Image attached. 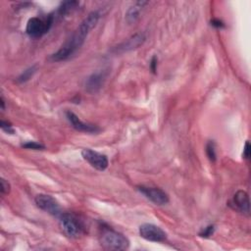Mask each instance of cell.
Returning a JSON list of instances; mask_svg holds the SVG:
<instances>
[{
  "label": "cell",
  "instance_id": "17",
  "mask_svg": "<svg viewBox=\"0 0 251 251\" xmlns=\"http://www.w3.org/2000/svg\"><path fill=\"white\" fill-rule=\"evenodd\" d=\"M22 146L26 149H33V150H42L45 148V146L42 143H39L36 141H27L25 143H23Z\"/></svg>",
  "mask_w": 251,
  "mask_h": 251
},
{
  "label": "cell",
  "instance_id": "19",
  "mask_svg": "<svg viewBox=\"0 0 251 251\" xmlns=\"http://www.w3.org/2000/svg\"><path fill=\"white\" fill-rule=\"evenodd\" d=\"M11 190V185L10 183L5 179V178H1L0 180V191H1V194L2 195H6L10 192Z\"/></svg>",
  "mask_w": 251,
  "mask_h": 251
},
{
  "label": "cell",
  "instance_id": "23",
  "mask_svg": "<svg viewBox=\"0 0 251 251\" xmlns=\"http://www.w3.org/2000/svg\"><path fill=\"white\" fill-rule=\"evenodd\" d=\"M211 25L217 28H224L225 27V24L219 20V19H214L211 21Z\"/></svg>",
  "mask_w": 251,
  "mask_h": 251
},
{
  "label": "cell",
  "instance_id": "20",
  "mask_svg": "<svg viewBox=\"0 0 251 251\" xmlns=\"http://www.w3.org/2000/svg\"><path fill=\"white\" fill-rule=\"evenodd\" d=\"M0 126H1V129L7 133H10V134H13L15 133V129L13 128V126L7 122V121H4V120H1V123H0Z\"/></svg>",
  "mask_w": 251,
  "mask_h": 251
},
{
  "label": "cell",
  "instance_id": "4",
  "mask_svg": "<svg viewBox=\"0 0 251 251\" xmlns=\"http://www.w3.org/2000/svg\"><path fill=\"white\" fill-rule=\"evenodd\" d=\"M55 21L54 13L48 14L46 18L41 19L38 17H32L30 18L25 26V32L30 37H40L44 35L48 30L51 28L53 23Z\"/></svg>",
  "mask_w": 251,
  "mask_h": 251
},
{
  "label": "cell",
  "instance_id": "11",
  "mask_svg": "<svg viewBox=\"0 0 251 251\" xmlns=\"http://www.w3.org/2000/svg\"><path fill=\"white\" fill-rule=\"evenodd\" d=\"M145 39H146V35L144 32H137V33L133 34L132 36H130L129 38H127L126 41H124L121 44H119L118 46H116L113 49V51L115 53H124V52H127V51L136 49L144 43Z\"/></svg>",
  "mask_w": 251,
  "mask_h": 251
},
{
  "label": "cell",
  "instance_id": "2",
  "mask_svg": "<svg viewBox=\"0 0 251 251\" xmlns=\"http://www.w3.org/2000/svg\"><path fill=\"white\" fill-rule=\"evenodd\" d=\"M99 242L106 250H126L129 247V240L123 233L109 226L101 228Z\"/></svg>",
  "mask_w": 251,
  "mask_h": 251
},
{
  "label": "cell",
  "instance_id": "1",
  "mask_svg": "<svg viewBox=\"0 0 251 251\" xmlns=\"http://www.w3.org/2000/svg\"><path fill=\"white\" fill-rule=\"evenodd\" d=\"M101 14L99 11H92L80 23L73 35L60 47L58 51L49 57L52 62H61L71 58L84 43L90 30L96 25Z\"/></svg>",
  "mask_w": 251,
  "mask_h": 251
},
{
  "label": "cell",
  "instance_id": "16",
  "mask_svg": "<svg viewBox=\"0 0 251 251\" xmlns=\"http://www.w3.org/2000/svg\"><path fill=\"white\" fill-rule=\"evenodd\" d=\"M206 155L208 157V159L211 162H216L217 160V153H216V144L214 141L210 140L207 142L206 144Z\"/></svg>",
  "mask_w": 251,
  "mask_h": 251
},
{
  "label": "cell",
  "instance_id": "10",
  "mask_svg": "<svg viewBox=\"0 0 251 251\" xmlns=\"http://www.w3.org/2000/svg\"><path fill=\"white\" fill-rule=\"evenodd\" d=\"M228 205L231 209L245 215H250V201L249 196L246 191L244 190H238L233 195L232 199L228 202Z\"/></svg>",
  "mask_w": 251,
  "mask_h": 251
},
{
  "label": "cell",
  "instance_id": "8",
  "mask_svg": "<svg viewBox=\"0 0 251 251\" xmlns=\"http://www.w3.org/2000/svg\"><path fill=\"white\" fill-rule=\"evenodd\" d=\"M81 156L91 167L98 171H105L108 168L109 161L107 156L104 154H101L89 148H85L82 149Z\"/></svg>",
  "mask_w": 251,
  "mask_h": 251
},
{
  "label": "cell",
  "instance_id": "9",
  "mask_svg": "<svg viewBox=\"0 0 251 251\" xmlns=\"http://www.w3.org/2000/svg\"><path fill=\"white\" fill-rule=\"evenodd\" d=\"M137 189L147 199H149L151 202H153L156 205H166L170 201L169 195L161 188L139 185V186H137Z\"/></svg>",
  "mask_w": 251,
  "mask_h": 251
},
{
  "label": "cell",
  "instance_id": "15",
  "mask_svg": "<svg viewBox=\"0 0 251 251\" xmlns=\"http://www.w3.org/2000/svg\"><path fill=\"white\" fill-rule=\"evenodd\" d=\"M37 71V66L36 65H33L29 68H27L26 70H25L18 77H17V82L19 83H24V82H26L27 80H29L33 75L36 73Z\"/></svg>",
  "mask_w": 251,
  "mask_h": 251
},
{
  "label": "cell",
  "instance_id": "24",
  "mask_svg": "<svg viewBox=\"0 0 251 251\" xmlns=\"http://www.w3.org/2000/svg\"><path fill=\"white\" fill-rule=\"evenodd\" d=\"M0 104H1V110L4 111L5 110V101H4L3 97L0 98Z\"/></svg>",
  "mask_w": 251,
  "mask_h": 251
},
{
  "label": "cell",
  "instance_id": "3",
  "mask_svg": "<svg viewBox=\"0 0 251 251\" xmlns=\"http://www.w3.org/2000/svg\"><path fill=\"white\" fill-rule=\"evenodd\" d=\"M59 225L62 232L70 238H77L85 232L83 222L72 213H62L59 217Z\"/></svg>",
  "mask_w": 251,
  "mask_h": 251
},
{
  "label": "cell",
  "instance_id": "5",
  "mask_svg": "<svg viewBox=\"0 0 251 251\" xmlns=\"http://www.w3.org/2000/svg\"><path fill=\"white\" fill-rule=\"evenodd\" d=\"M34 202L39 209L47 212L48 214H50L52 216L60 217L61 214L63 213L60 204L51 195H47V194H43V193L37 194L34 198Z\"/></svg>",
  "mask_w": 251,
  "mask_h": 251
},
{
  "label": "cell",
  "instance_id": "13",
  "mask_svg": "<svg viewBox=\"0 0 251 251\" xmlns=\"http://www.w3.org/2000/svg\"><path fill=\"white\" fill-rule=\"evenodd\" d=\"M148 4L147 1H137L134 4H132L126 12L125 19L127 24H133L135 23L138 18L140 17V13L142 12L143 8Z\"/></svg>",
  "mask_w": 251,
  "mask_h": 251
},
{
  "label": "cell",
  "instance_id": "21",
  "mask_svg": "<svg viewBox=\"0 0 251 251\" xmlns=\"http://www.w3.org/2000/svg\"><path fill=\"white\" fill-rule=\"evenodd\" d=\"M242 156H243L244 159H249V158H250V143H249L248 140H247V141L245 142V144H244Z\"/></svg>",
  "mask_w": 251,
  "mask_h": 251
},
{
  "label": "cell",
  "instance_id": "6",
  "mask_svg": "<svg viewBox=\"0 0 251 251\" xmlns=\"http://www.w3.org/2000/svg\"><path fill=\"white\" fill-rule=\"evenodd\" d=\"M108 75H109L108 69H102V70H98V71L92 73L85 79L84 89L88 93H91V94L98 92L103 87V85L108 77Z\"/></svg>",
  "mask_w": 251,
  "mask_h": 251
},
{
  "label": "cell",
  "instance_id": "22",
  "mask_svg": "<svg viewBox=\"0 0 251 251\" xmlns=\"http://www.w3.org/2000/svg\"><path fill=\"white\" fill-rule=\"evenodd\" d=\"M157 64H158V58L156 56H153L150 61V69L154 74H156V71H157Z\"/></svg>",
  "mask_w": 251,
  "mask_h": 251
},
{
  "label": "cell",
  "instance_id": "12",
  "mask_svg": "<svg viewBox=\"0 0 251 251\" xmlns=\"http://www.w3.org/2000/svg\"><path fill=\"white\" fill-rule=\"evenodd\" d=\"M66 118L69 121V123L72 125V126L75 129H76L77 131L87 132V133H96V132H98L100 130V128L97 126H94V125L82 122L72 111H66Z\"/></svg>",
  "mask_w": 251,
  "mask_h": 251
},
{
  "label": "cell",
  "instance_id": "7",
  "mask_svg": "<svg viewBox=\"0 0 251 251\" xmlns=\"http://www.w3.org/2000/svg\"><path fill=\"white\" fill-rule=\"evenodd\" d=\"M139 235L151 242H165L167 233L158 226L153 224H143L139 226Z\"/></svg>",
  "mask_w": 251,
  "mask_h": 251
},
{
  "label": "cell",
  "instance_id": "18",
  "mask_svg": "<svg viewBox=\"0 0 251 251\" xmlns=\"http://www.w3.org/2000/svg\"><path fill=\"white\" fill-rule=\"evenodd\" d=\"M214 231H215V226L214 225H209L199 232V236L204 237V238H208V237H210L214 234Z\"/></svg>",
  "mask_w": 251,
  "mask_h": 251
},
{
  "label": "cell",
  "instance_id": "14",
  "mask_svg": "<svg viewBox=\"0 0 251 251\" xmlns=\"http://www.w3.org/2000/svg\"><path fill=\"white\" fill-rule=\"evenodd\" d=\"M78 5H79V3L77 1H74V0L62 2L61 5L56 10V12H54L55 20H56V18H63L66 15L72 13L78 7Z\"/></svg>",
  "mask_w": 251,
  "mask_h": 251
}]
</instances>
